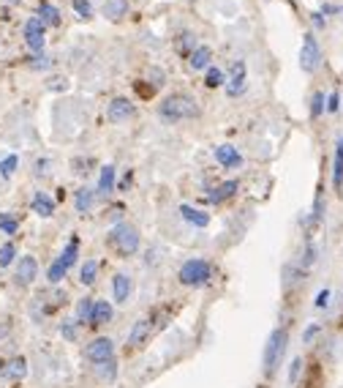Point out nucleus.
I'll use <instances>...</instances> for the list:
<instances>
[{
  "label": "nucleus",
  "instance_id": "nucleus-1",
  "mask_svg": "<svg viewBox=\"0 0 343 388\" xmlns=\"http://www.w3.org/2000/svg\"><path fill=\"white\" fill-rule=\"evenodd\" d=\"M172 320V307L161 304V307H153L150 312H145L134 326H131V334H128V344L125 350H142L150 339L155 337L158 331H164Z\"/></svg>",
  "mask_w": 343,
  "mask_h": 388
},
{
  "label": "nucleus",
  "instance_id": "nucleus-2",
  "mask_svg": "<svg viewBox=\"0 0 343 388\" xmlns=\"http://www.w3.org/2000/svg\"><path fill=\"white\" fill-rule=\"evenodd\" d=\"M199 104H196L194 96L188 93H172L164 102L158 104V118L164 123H180V121H191V118H199Z\"/></svg>",
  "mask_w": 343,
  "mask_h": 388
},
{
  "label": "nucleus",
  "instance_id": "nucleus-3",
  "mask_svg": "<svg viewBox=\"0 0 343 388\" xmlns=\"http://www.w3.org/2000/svg\"><path fill=\"white\" fill-rule=\"evenodd\" d=\"M106 246L118 255V257H134L139 249H142V235L134 225L128 222H118L112 225V230L106 233Z\"/></svg>",
  "mask_w": 343,
  "mask_h": 388
},
{
  "label": "nucleus",
  "instance_id": "nucleus-4",
  "mask_svg": "<svg viewBox=\"0 0 343 388\" xmlns=\"http://www.w3.org/2000/svg\"><path fill=\"white\" fill-rule=\"evenodd\" d=\"M213 274H216L213 262H207L204 257H191L180 265L177 282L183 287H204L210 279H213Z\"/></svg>",
  "mask_w": 343,
  "mask_h": 388
},
{
  "label": "nucleus",
  "instance_id": "nucleus-5",
  "mask_svg": "<svg viewBox=\"0 0 343 388\" xmlns=\"http://www.w3.org/2000/svg\"><path fill=\"white\" fill-rule=\"evenodd\" d=\"M286 347H289V331L286 328H275L270 334L267 344H265V356H262V363H265V375L272 377L275 369L281 366L284 356H286Z\"/></svg>",
  "mask_w": 343,
  "mask_h": 388
},
{
  "label": "nucleus",
  "instance_id": "nucleus-6",
  "mask_svg": "<svg viewBox=\"0 0 343 388\" xmlns=\"http://www.w3.org/2000/svg\"><path fill=\"white\" fill-rule=\"evenodd\" d=\"M318 66H321L318 41L314 39V33H305V36H302V50H300V69H302L305 74H314Z\"/></svg>",
  "mask_w": 343,
  "mask_h": 388
},
{
  "label": "nucleus",
  "instance_id": "nucleus-7",
  "mask_svg": "<svg viewBox=\"0 0 343 388\" xmlns=\"http://www.w3.org/2000/svg\"><path fill=\"white\" fill-rule=\"evenodd\" d=\"M85 359L98 366V363L109 361V359H115V342L109 337H96L93 342H88V347H85Z\"/></svg>",
  "mask_w": 343,
  "mask_h": 388
},
{
  "label": "nucleus",
  "instance_id": "nucleus-8",
  "mask_svg": "<svg viewBox=\"0 0 343 388\" xmlns=\"http://www.w3.org/2000/svg\"><path fill=\"white\" fill-rule=\"evenodd\" d=\"M38 279V260L33 255H24L17 260V268H14V285L17 287H33Z\"/></svg>",
  "mask_w": 343,
  "mask_h": 388
},
{
  "label": "nucleus",
  "instance_id": "nucleus-9",
  "mask_svg": "<svg viewBox=\"0 0 343 388\" xmlns=\"http://www.w3.org/2000/svg\"><path fill=\"white\" fill-rule=\"evenodd\" d=\"M134 298V276L125 274V271H118L112 276V301L115 304H128Z\"/></svg>",
  "mask_w": 343,
  "mask_h": 388
},
{
  "label": "nucleus",
  "instance_id": "nucleus-10",
  "mask_svg": "<svg viewBox=\"0 0 343 388\" xmlns=\"http://www.w3.org/2000/svg\"><path fill=\"white\" fill-rule=\"evenodd\" d=\"M0 377H3V380H14V383L24 380V377H27V359H24V356L3 359V361H0Z\"/></svg>",
  "mask_w": 343,
  "mask_h": 388
},
{
  "label": "nucleus",
  "instance_id": "nucleus-11",
  "mask_svg": "<svg viewBox=\"0 0 343 388\" xmlns=\"http://www.w3.org/2000/svg\"><path fill=\"white\" fill-rule=\"evenodd\" d=\"M24 41H27V47H30L33 52L44 50L47 39H44V22H41L38 17H33V20L24 22Z\"/></svg>",
  "mask_w": 343,
  "mask_h": 388
},
{
  "label": "nucleus",
  "instance_id": "nucleus-12",
  "mask_svg": "<svg viewBox=\"0 0 343 388\" xmlns=\"http://www.w3.org/2000/svg\"><path fill=\"white\" fill-rule=\"evenodd\" d=\"M136 112V107L131 99H125V96H118V99H112L109 102V109H106V118L112 121V123H125L131 115Z\"/></svg>",
  "mask_w": 343,
  "mask_h": 388
},
{
  "label": "nucleus",
  "instance_id": "nucleus-13",
  "mask_svg": "<svg viewBox=\"0 0 343 388\" xmlns=\"http://www.w3.org/2000/svg\"><path fill=\"white\" fill-rule=\"evenodd\" d=\"M213 156H216V161H218L220 167H226V170H237V167H243V154L234 148V145H218L216 151H213Z\"/></svg>",
  "mask_w": 343,
  "mask_h": 388
},
{
  "label": "nucleus",
  "instance_id": "nucleus-14",
  "mask_svg": "<svg viewBox=\"0 0 343 388\" xmlns=\"http://www.w3.org/2000/svg\"><path fill=\"white\" fill-rule=\"evenodd\" d=\"M115 320V307L112 301L106 298H96V307H93V317H90V328H101V326H109Z\"/></svg>",
  "mask_w": 343,
  "mask_h": 388
},
{
  "label": "nucleus",
  "instance_id": "nucleus-15",
  "mask_svg": "<svg viewBox=\"0 0 343 388\" xmlns=\"http://www.w3.org/2000/svg\"><path fill=\"white\" fill-rule=\"evenodd\" d=\"M30 210L36 216H41V219H52L55 216V200L49 197L47 192H36L33 200H30Z\"/></svg>",
  "mask_w": 343,
  "mask_h": 388
},
{
  "label": "nucleus",
  "instance_id": "nucleus-16",
  "mask_svg": "<svg viewBox=\"0 0 343 388\" xmlns=\"http://www.w3.org/2000/svg\"><path fill=\"white\" fill-rule=\"evenodd\" d=\"M180 216L191 225V227H199V230H204L207 225H210V213L207 210H202V208H194V206H180Z\"/></svg>",
  "mask_w": 343,
  "mask_h": 388
},
{
  "label": "nucleus",
  "instance_id": "nucleus-17",
  "mask_svg": "<svg viewBox=\"0 0 343 388\" xmlns=\"http://www.w3.org/2000/svg\"><path fill=\"white\" fill-rule=\"evenodd\" d=\"M245 88V63L243 60H234L232 63V77H229V85H226V93L229 96H237L243 93Z\"/></svg>",
  "mask_w": 343,
  "mask_h": 388
},
{
  "label": "nucleus",
  "instance_id": "nucleus-18",
  "mask_svg": "<svg viewBox=\"0 0 343 388\" xmlns=\"http://www.w3.org/2000/svg\"><path fill=\"white\" fill-rule=\"evenodd\" d=\"M96 206V192L93 189H88V186H82V189H76V194H74V208H76V213H90Z\"/></svg>",
  "mask_w": 343,
  "mask_h": 388
},
{
  "label": "nucleus",
  "instance_id": "nucleus-19",
  "mask_svg": "<svg viewBox=\"0 0 343 388\" xmlns=\"http://www.w3.org/2000/svg\"><path fill=\"white\" fill-rule=\"evenodd\" d=\"M115 178H118L115 164L101 167V175H98V194H101V197H106V194H112V192L118 189V186H115Z\"/></svg>",
  "mask_w": 343,
  "mask_h": 388
},
{
  "label": "nucleus",
  "instance_id": "nucleus-20",
  "mask_svg": "<svg viewBox=\"0 0 343 388\" xmlns=\"http://www.w3.org/2000/svg\"><path fill=\"white\" fill-rule=\"evenodd\" d=\"M237 189H240V183H237V181H223L218 189H216V192L207 197V203H210V206H220V203L232 200V197L237 194Z\"/></svg>",
  "mask_w": 343,
  "mask_h": 388
},
{
  "label": "nucleus",
  "instance_id": "nucleus-21",
  "mask_svg": "<svg viewBox=\"0 0 343 388\" xmlns=\"http://www.w3.org/2000/svg\"><path fill=\"white\" fill-rule=\"evenodd\" d=\"M332 186L335 192H343V134L335 142V159H332Z\"/></svg>",
  "mask_w": 343,
  "mask_h": 388
},
{
  "label": "nucleus",
  "instance_id": "nucleus-22",
  "mask_svg": "<svg viewBox=\"0 0 343 388\" xmlns=\"http://www.w3.org/2000/svg\"><path fill=\"white\" fill-rule=\"evenodd\" d=\"M93 307H96V298L93 295H85V298H79L76 301V314H74V320L79 323V326H90V317H93Z\"/></svg>",
  "mask_w": 343,
  "mask_h": 388
},
{
  "label": "nucleus",
  "instance_id": "nucleus-23",
  "mask_svg": "<svg viewBox=\"0 0 343 388\" xmlns=\"http://www.w3.org/2000/svg\"><path fill=\"white\" fill-rule=\"evenodd\" d=\"M210 60H213V50H210V47H196V50L188 55V66H191L194 72L210 69Z\"/></svg>",
  "mask_w": 343,
  "mask_h": 388
},
{
  "label": "nucleus",
  "instance_id": "nucleus-24",
  "mask_svg": "<svg viewBox=\"0 0 343 388\" xmlns=\"http://www.w3.org/2000/svg\"><path fill=\"white\" fill-rule=\"evenodd\" d=\"M76 260H79V235H71L69 238V243L63 246V252H60V262L71 271L74 265H76Z\"/></svg>",
  "mask_w": 343,
  "mask_h": 388
},
{
  "label": "nucleus",
  "instance_id": "nucleus-25",
  "mask_svg": "<svg viewBox=\"0 0 343 388\" xmlns=\"http://www.w3.org/2000/svg\"><path fill=\"white\" fill-rule=\"evenodd\" d=\"M98 279V262L96 260H85L79 265V285L82 287H93Z\"/></svg>",
  "mask_w": 343,
  "mask_h": 388
},
{
  "label": "nucleus",
  "instance_id": "nucleus-26",
  "mask_svg": "<svg viewBox=\"0 0 343 388\" xmlns=\"http://www.w3.org/2000/svg\"><path fill=\"white\" fill-rule=\"evenodd\" d=\"M104 14H106L112 22H118V20H122V17L128 14V0H106V3H104Z\"/></svg>",
  "mask_w": 343,
  "mask_h": 388
},
{
  "label": "nucleus",
  "instance_id": "nucleus-27",
  "mask_svg": "<svg viewBox=\"0 0 343 388\" xmlns=\"http://www.w3.org/2000/svg\"><path fill=\"white\" fill-rule=\"evenodd\" d=\"M96 375L101 377V380H104V383H109V386H112V383L118 380V361H115V359H109V361L98 363Z\"/></svg>",
  "mask_w": 343,
  "mask_h": 388
},
{
  "label": "nucleus",
  "instance_id": "nucleus-28",
  "mask_svg": "<svg viewBox=\"0 0 343 388\" xmlns=\"http://www.w3.org/2000/svg\"><path fill=\"white\" fill-rule=\"evenodd\" d=\"M66 276H69V268L60 262V257L52 260V265L47 268V282H49V285H60Z\"/></svg>",
  "mask_w": 343,
  "mask_h": 388
},
{
  "label": "nucleus",
  "instance_id": "nucleus-29",
  "mask_svg": "<svg viewBox=\"0 0 343 388\" xmlns=\"http://www.w3.org/2000/svg\"><path fill=\"white\" fill-rule=\"evenodd\" d=\"M38 14H41L38 20H41L44 25H52V27L60 25V11H57L52 3H41V6H38Z\"/></svg>",
  "mask_w": 343,
  "mask_h": 388
},
{
  "label": "nucleus",
  "instance_id": "nucleus-30",
  "mask_svg": "<svg viewBox=\"0 0 343 388\" xmlns=\"http://www.w3.org/2000/svg\"><path fill=\"white\" fill-rule=\"evenodd\" d=\"M0 233L3 235H17L20 233V219L17 216H11V213H0Z\"/></svg>",
  "mask_w": 343,
  "mask_h": 388
},
{
  "label": "nucleus",
  "instance_id": "nucleus-31",
  "mask_svg": "<svg viewBox=\"0 0 343 388\" xmlns=\"http://www.w3.org/2000/svg\"><path fill=\"white\" fill-rule=\"evenodd\" d=\"M17 246L11 243V241H6L3 246H0V268H8V265H14L17 262Z\"/></svg>",
  "mask_w": 343,
  "mask_h": 388
},
{
  "label": "nucleus",
  "instance_id": "nucleus-32",
  "mask_svg": "<svg viewBox=\"0 0 343 388\" xmlns=\"http://www.w3.org/2000/svg\"><path fill=\"white\" fill-rule=\"evenodd\" d=\"M60 337L66 339V342H76V337H79V323L76 320H63L60 323Z\"/></svg>",
  "mask_w": 343,
  "mask_h": 388
},
{
  "label": "nucleus",
  "instance_id": "nucleus-33",
  "mask_svg": "<svg viewBox=\"0 0 343 388\" xmlns=\"http://www.w3.org/2000/svg\"><path fill=\"white\" fill-rule=\"evenodd\" d=\"M305 372V361H302V356H297V359H292V363H289V386H297L300 383V375Z\"/></svg>",
  "mask_w": 343,
  "mask_h": 388
},
{
  "label": "nucleus",
  "instance_id": "nucleus-34",
  "mask_svg": "<svg viewBox=\"0 0 343 388\" xmlns=\"http://www.w3.org/2000/svg\"><path fill=\"white\" fill-rule=\"evenodd\" d=\"M327 109V96L316 91L314 96H311V118H321V112Z\"/></svg>",
  "mask_w": 343,
  "mask_h": 388
},
{
  "label": "nucleus",
  "instance_id": "nucleus-35",
  "mask_svg": "<svg viewBox=\"0 0 343 388\" xmlns=\"http://www.w3.org/2000/svg\"><path fill=\"white\" fill-rule=\"evenodd\" d=\"M17 164H20V156L17 154L6 156V159L0 161V175H3V178H11V175H14V170H17Z\"/></svg>",
  "mask_w": 343,
  "mask_h": 388
},
{
  "label": "nucleus",
  "instance_id": "nucleus-36",
  "mask_svg": "<svg viewBox=\"0 0 343 388\" xmlns=\"http://www.w3.org/2000/svg\"><path fill=\"white\" fill-rule=\"evenodd\" d=\"M223 82H226L223 72L216 69V66H210V69H207V77H204V85H207V88H220Z\"/></svg>",
  "mask_w": 343,
  "mask_h": 388
},
{
  "label": "nucleus",
  "instance_id": "nucleus-37",
  "mask_svg": "<svg viewBox=\"0 0 343 388\" xmlns=\"http://www.w3.org/2000/svg\"><path fill=\"white\" fill-rule=\"evenodd\" d=\"M314 262H316V246L308 241V243H305V252H302V260H300V268H305V271H308Z\"/></svg>",
  "mask_w": 343,
  "mask_h": 388
},
{
  "label": "nucleus",
  "instance_id": "nucleus-38",
  "mask_svg": "<svg viewBox=\"0 0 343 388\" xmlns=\"http://www.w3.org/2000/svg\"><path fill=\"white\" fill-rule=\"evenodd\" d=\"M321 331H324V328H321L318 323H311V326H305V331H302V342H305V344H314Z\"/></svg>",
  "mask_w": 343,
  "mask_h": 388
},
{
  "label": "nucleus",
  "instance_id": "nucleus-39",
  "mask_svg": "<svg viewBox=\"0 0 343 388\" xmlns=\"http://www.w3.org/2000/svg\"><path fill=\"white\" fill-rule=\"evenodd\" d=\"M74 11H76L82 20H88L90 11H93V6H90V0H74Z\"/></svg>",
  "mask_w": 343,
  "mask_h": 388
},
{
  "label": "nucleus",
  "instance_id": "nucleus-40",
  "mask_svg": "<svg viewBox=\"0 0 343 388\" xmlns=\"http://www.w3.org/2000/svg\"><path fill=\"white\" fill-rule=\"evenodd\" d=\"M330 298H332V293H330L327 287H324V290H318V293H316V301H314V307H316V309H327V307H330Z\"/></svg>",
  "mask_w": 343,
  "mask_h": 388
},
{
  "label": "nucleus",
  "instance_id": "nucleus-41",
  "mask_svg": "<svg viewBox=\"0 0 343 388\" xmlns=\"http://www.w3.org/2000/svg\"><path fill=\"white\" fill-rule=\"evenodd\" d=\"M147 77L153 79V91H155V88H161V85H164V82H167V79H164V72H161V69H158V66H153V69H150V72H147Z\"/></svg>",
  "mask_w": 343,
  "mask_h": 388
},
{
  "label": "nucleus",
  "instance_id": "nucleus-42",
  "mask_svg": "<svg viewBox=\"0 0 343 388\" xmlns=\"http://www.w3.org/2000/svg\"><path fill=\"white\" fill-rule=\"evenodd\" d=\"M338 109H341V96H338V91H332L327 96V112H338Z\"/></svg>",
  "mask_w": 343,
  "mask_h": 388
},
{
  "label": "nucleus",
  "instance_id": "nucleus-43",
  "mask_svg": "<svg viewBox=\"0 0 343 388\" xmlns=\"http://www.w3.org/2000/svg\"><path fill=\"white\" fill-rule=\"evenodd\" d=\"M11 331H14V323L11 320H0V344L11 337Z\"/></svg>",
  "mask_w": 343,
  "mask_h": 388
},
{
  "label": "nucleus",
  "instance_id": "nucleus-44",
  "mask_svg": "<svg viewBox=\"0 0 343 388\" xmlns=\"http://www.w3.org/2000/svg\"><path fill=\"white\" fill-rule=\"evenodd\" d=\"M180 52L183 55H191L194 47H191V33H183V39H180Z\"/></svg>",
  "mask_w": 343,
  "mask_h": 388
},
{
  "label": "nucleus",
  "instance_id": "nucleus-45",
  "mask_svg": "<svg viewBox=\"0 0 343 388\" xmlns=\"http://www.w3.org/2000/svg\"><path fill=\"white\" fill-rule=\"evenodd\" d=\"M49 173V159H38L36 161V175H47Z\"/></svg>",
  "mask_w": 343,
  "mask_h": 388
},
{
  "label": "nucleus",
  "instance_id": "nucleus-46",
  "mask_svg": "<svg viewBox=\"0 0 343 388\" xmlns=\"http://www.w3.org/2000/svg\"><path fill=\"white\" fill-rule=\"evenodd\" d=\"M30 66H33V69H47L49 60L44 58V55H41V60H30Z\"/></svg>",
  "mask_w": 343,
  "mask_h": 388
},
{
  "label": "nucleus",
  "instance_id": "nucleus-47",
  "mask_svg": "<svg viewBox=\"0 0 343 388\" xmlns=\"http://www.w3.org/2000/svg\"><path fill=\"white\" fill-rule=\"evenodd\" d=\"M311 20H314V25L316 27H324V17H321V14H311Z\"/></svg>",
  "mask_w": 343,
  "mask_h": 388
}]
</instances>
